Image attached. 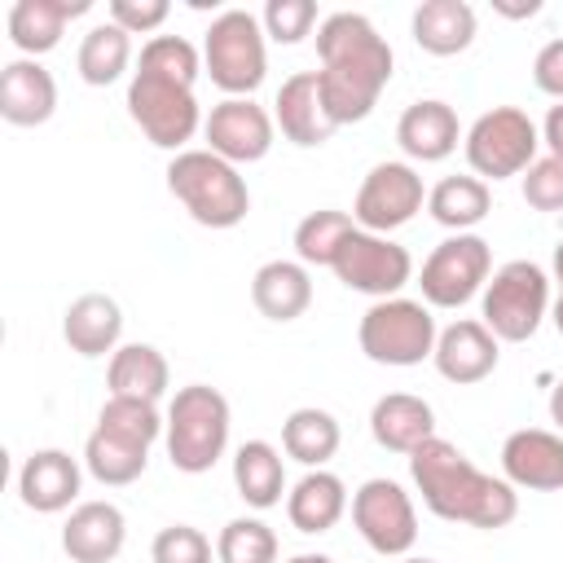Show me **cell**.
<instances>
[{
	"label": "cell",
	"mask_w": 563,
	"mask_h": 563,
	"mask_svg": "<svg viewBox=\"0 0 563 563\" xmlns=\"http://www.w3.org/2000/svg\"><path fill=\"white\" fill-rule=\"evenodd\" d=\"M523 202L532 211H563V158L545 154L523 172Z\"/></svg>",
	"instance_id": "obj_39"
},
{
	"label": "cell",
	"mask_w": 563,
	"mask_h": 563,
	"mask_svg": "<svg viewBox=\"0 0 563 563\" xmlns=\"http://www.w3.org/2000/svg\"><path fill=\"white\" fill-rule=\"evenodd\" d=\"M290 563H334V559L330 554H295Z\"/></svg>",
	"instance_id": "obj_47"
},
{
	"label": "cell",
	"mask_w": 563,
	"mask_h": 563,
	"mask_svg": "<svg viewBox=\"0 0 563 563\" xmlns=\"http://www.w3.org/2000/svg\"><path fill=\"white\" fill-rule=\"evenodd\" d=\"M202 75V53L185 35H150L141 44V62L128 84V114L158 150H185L194 132L207 123L194 97Z\"/></svg>",
	"instance_id": "obj_1"
},
{
	"label": "cell",
	"mask_w": 563,
	"mask_h": 563,
	"mask_svg": "<svg viewBox=\"0 0 563 563\" xmlns=\"http://www.w3.org/2000/svg\"><path fill=\"white\" fill-rule=\"evenodd\" d=\"M150 563H211V541L194 523H167L150 541Z\"/></svg>",
	"instance_id": "obj_37"
},
{
	"label": "cell",
	"mask_w": 563,
	"mask_h": 563,
	"mask_svg": "<svg viewBox=\"0 0 563 563\" xmlns=\"http://www.w3.org/2000/svg\"><path fill=\"white\" fill-rule=\"evenodd\" d=\"M541 141L550 145L554 158H563V101L550 106V114H545V123H541Z\"/></svg>",
	"instance_id": "obj_42"
},
{
	"label": "cell",
	"mask_w": 563,
	"mask_h": 563,
	"mask_svg": "<svg viewBox=\"0 0 563 563\" xmlns=\"http://www.w3.org/2000/svg\"><path fill=\"white\" fill-rule=\"evenodd\" d=\"M352 523L361 541L383 559H405L418 541V510L413 497L396 479H365L352 493Z\"/></svg>",
	"instance_id": "obj_12"
},
{
	"label": "cell",
	"mask_w": 563,
	"mask_h": 563,
	"mask_svg": "<svg viewBox=\"0 0 563 563\" xmlns=\"http://www.w3.org/2000/svg\"><path fill=\"white\" fill-rule=\"evenodd\" d=\"M497 356H501V352H497V334H493L484 321H471V317L444 325L440 339H435V352H431L440 378H449V383H457V387L484 383V378L497 369Z\"/></svg>",
	"instance_id": "obj_18"
},
{
	"label": "cell",
	"mask_w": 563,
	"mask_h": 563,
	"mask_svg": "<svg viewBox=\"0 0 563 563\" xmlns=\"http://www.w3.org/2000/svg\"><path fill=\"white\" fill-rule=\"evenodd\" d=\"M330 273L356 290V295H369V299H396L409 282H413V260L400 242L383 238V233H365V229H352L330 264Z\"/></svg>",
	"instance_id": "obj_11"
},
{
	"label": "cell",
	"mask_w": 563,
	"mask_h": 563,
	"mask_svg": "<svg viewBox=\"0 0 563 563\" xmlns=\"http://www.w3.org/2000/svg\"><path fill=\"white\" fill-rule=\"evenodd\" d=\"M532 84H537L545 97L563 101V35L537 48V57H532Z\"/></svg>",
	"instance_id": "obj_41"
},
{
	"label": "cell",
	"mask_w": 563,
	"mask_h": 563,
	"mask_svg": "<svg viewBox=\"0 0 563 563\" xmlns=\"http://www.w3.org/2000/svg\"><path fill=\"white\" fill-rule=\"evenodd\" d=\"M202 136H207V150L211 154H220L224 163L242 167V163H260L273 150L277 123H273V114L260 101H251V97H224L220 106H211V114L202 123Z\"/></svg>",
	"instance_id": "obj_14"
},
{
	"label": "cell",
	"mask_w": 563,
	"mask_h": 563,
	"mask_svg": "<svg viewBox=\"0 0 563 563\" xmlns=\"http://www.w3.org/2000/svg\"><path fill=\"white\" fill-rule=\"evenodd\" d=\"M550 422L559 427V435H563V378L554 383V391H550Z\"/></svg>",
	"instance_id": "obj_44"
},
{
	"label": "cell",
	"mask_w": 563,
	"mask_h": 563,
	"mask_svg": "<svg viewBox=\"0 0 563 563\" xmlns=\"http://www.w3.org/2000/svg\"><path fill=\"white\" fill-rule=\"evenodd\" d=\"M413 44L431 57H457L475 40V9L466 0H422L413 9Z\"/></svg>",
	"instance_id": "obj_26"
},
{
	"label": "cell",
	"mask_w": 563,
	"mask_h": 563,
	"mask_svg": "<svg viewBox=\"0 0 563 563\" xmlns=\"http://www.w3.org/2000/svg\"><path fill=\"white\" fill-rule=\"evenodd\" d=\"M554 282H559V290H563V242L554 246Z\"/></svg>",
	"instance_id": "obj_46"
},
{
	"label": "cell",
	"mask_w": 563,
	"mask_h": 563,
	"mask_svg": "<svg viewBox=\"0 0 563 563\" xmlns=\"http://www.w3.org/2000/svg\"><path fill=\"white\" fill-rule=\"evenodd\" d=\"M550 321H554V330L563 334V290H559V299L550 303Z\"/></svg>",
	"instance_id": "obj_45"
},
{
	"label": "cell",
	"mask_w": 563,
	"mask_h": 563,
	"mask_svg": "<svg viewBox=\"0 0 563 563\" xmlns=\"http://www.w3.org/2000/svg\"><path fill=\"white\" fill-rule=\"evenodd\" d=\"M260 22H264V35L268 40L299 44L312 31V22H317V4L312 0H268L264 13H260Z\"/></svg>",
	"instance_id": "obj_38"
},
{
	"label": "cell",
	"mask_w": 563,
	"mask_h": 563,
	"mask_svg": "<svg viewBox=\"0 0 563 563\" xmlns=\"http://www.w3.org/2000/svg\"><path fill=\"white\" fill-rule=\"evenodd\" d=\"M251 303L260 308V317L286 325L295 317H303L312 308V273L299 260H268L255 268L251 277Z\"/></svg>",
	"instance_id": "obj_23"
},
{
	"label": "cell",
	"mask_w": 563,
	"mask_h": 563,
	"mask_svg": "<svg viewBox=\"0 0 563 563\" xmlns=\"http://www.w3.org/2000/svg\"><path fill=\"white\" fill-rule=\"evenodd\" d=\"M57 110V84L35 57H13L0 70V119L13 128H40Z\"/></svg>",
	"instance_id": "obj_20"
},
{
	"label": "cell",
	"mask_w": 563,
	"mask_h": 563,
	"mask_svg": "<svg viewBox=\"0 0 563 563\" xmlns=\"http://www.w3.org/2000/svg\"><path fill=\"white\" fill-rule=\"evenodd\" d=\"M128 541V519L114 501H79L62 523V550L70 563H114Z\"/></svg>",
	"instance_id": "obj_19"
},
{
	"label": "cell",
	"mask_w": 563,
	"mask_h": 563,
	"mask_svg": "<svg viewBox=\"0 0 563 563\" xmlns=\"http://www.w3.org/2000/svg\"><path fill=\"white\" fill-rule=\"evenodd\" d=\"M347 484L334 475V471H325V466H317V471H308L290 493H286V515H290V523L299 528V532H308V537H317V532H330L343 515H347Z\"/></svg>",
	"instance_id": "obj_28"
},
{
	"label": "cell",
	"mask_w": 563,
	"mask_h": 563,
	"mask_svg": "<svg viewBox=\"0 0 563 563\" xmlns=\"http://www.w3.org/2000/svg\"><path fill=\"white\" fill-rule=\"evenodd\" d=\"M119 334H123V312L110 295L101 290H88L79 299H70V308L62 312V339L70 352L79 356H114L119 352Z\"/></svg>",
	"instance_id": "obj_24"
},
{
	"label": "cell",
	"mask_w": 563,
	"mask_h": 563,
	"mask_svg": "<svg viewBox=\"0 0 563 563\" xmlns=\"http://www.w3.org/2000/svg\"><path fill=\"white\" fill-rule=\"evenodd\" d=\"M493 9L501 18H537L541 13V0H523V4H510V0H493Z\"/></svg>",
	"instance_id": "obj_43"
},
{
	"label": "cell",
	"mask_w": 563,
	"mask_h": 563,
	"mask_svg": "<svg viewBox=\"0 0 563 563\" xmlns=\"http://www.w3.org/2000/svg\"><path fill=\"white\" fill-rule=\"evenodd\" d=\"M550 317V277L532 260L501 264L479 299V321L497 334V343H528Z\"/></svg>",
	"instance_id": "obj_7"
},
{
	"label": "cell",
	"mask_w": 563,
	"mask_h": 563,
	"mask_svg": "<svg viewBox=\"0 0 563 563\" xmlns=\"http://www.w3.org/2000/svg\"><path fill=\"white\" fill-rule=\"evenodd\" d=\"M409 475H413V488L422 493V506L444 523L497 532L519 515L515 484L479 471L453 440L431 435L427 444H418L409 453Z\"/></svg>",
	"instance_id": "obj_3"
},
{
	"label": "cell",
	"mask_w": 563,
	"mask_h": 563,
	"mask_svg": "<svg viewBox=\"0 0 563 563\" xmlns=\"http://www.w3.org/2000/svg\"><path fill=\"white\" fill-rule=\"evenodd\" d=\"M229 427H233V418H229L224 391H216L207 383L180 387L167 405V427H163L172 466L185 475L211 471L229 449Z\"/></svg>",
	"instance_id": "obj_5"
},
{
	"label": "cell",
	"mask_w": 563,
	"mask_h": 563,
	"mask_svg": "<svg viewBox=\"0 0 563 563\" xmlns=\"http://www.w3.org/2000/svg\"><path fill=\"white\" fill-rule=\"evenodd\" d=\"M488 277H493V246L479 233H453L427 255V264L418 273L422 303L427 308H462L488 286Z\"/></svg>",
	"instance_id": "obj_10"
},
{
	"label": "cell",
	"mask_w": 563,
	"mask_h": 563,
	"mask_svg": "<svg viewBox=\"0 0 563 563\" xmlns=\"http://www.w3.org/2000/svg\"><path fill=\"white\" fill-rule=\"evenodd\" d=\"M427 202V189H422V176L413 172V163H374L356 189V202H352V220L356 229L365 233H391L400 224H409Z\"/></svg>",
	"instance_id": "obj_13"
},
{
	"label": "cell",
	"mask_w": 563,
	"mask_h": 563,
	"mask_svg": "<svg viewBox=\"0 0 563 563\" xmlns=\"http://www.w3.org/2000/svg\"><path fill=\"white\" fill-rule=\"evenodd\" d=\"M167 189L202 229H233L251 211L246 176L211 150H180L167 163Z\"/></svg>",
	"instance_id": "obj_4"
},
{
	"label": "cell",
	"mask_w": 563,
	"mask_h": 563,
	"mask_svg": "<svg viewBox=\"0 0 563 563\" xmlns=\"http://www.w3.org/2000/svg\"><path fill=\"white\" fill-rule=\"evenodd\" d=\"M84 466H88V475H92L97 484L123 488V484H132V479L145 475L150 449H136V444L114 440V435H106V431L92 427V435H88V444H84Z\"/></svg>",
	"instance_id": "obj_33"
},
{
	"label": "cell",
	"mask_w": 563,
	"mask_h": 563,
	"mask_svg": "<svg viewBox=\"0 0 563 563\" xmlns=\"http://www.w3.org/2000/svg\"><path fill=\"white\" fill-rule=\"evenodd\" d=\"M339 440H343L339 418L330 409H317V405H303V409H295L282 422V449H286V457L303 462L308 471L325 466L339 453Z\"/></svg>",
	"instance_id": "obj_30"
},
{
	"label": "cell",
	"mask_w": 563,
	"mask_h": 563,
	"mask_svg": "<svg viewBox=\"0 0 563 563\" xmlns=\"http://www.w3.org/2000/svg\"><path fill=\"white\" fill-rule=\"evenodd\" d=\"M501 479L528 493L563 488V435L541 427H519L501 444Z\"/></svg>",
	"instance_id": "obj_15"
},
{
	"label": "cell",
	"mask_w": 563,
	"mask_h": 563,
	"mask_svg": "<svg viewBox=\"0 0 563 563\" xmlns=\"http://www.w3.org/2000/svg\"><path fill=\"white\" fill-rule=\"evenodd\" d=\"M317 57H321L317 84L334 128L369 119L396 66V53L378 35V26L365 13H347V9L330 13L317 26Z\"/></svg>",
	"instance_id": "obj_2"
},
{
	"label": "cell",
	"mask_w": 563,
	"mask_h": 563,
	"mask_svg": "<svg viewBox=\"0 0 563 563\" xmlns=\"http://www.w3.org/2000/svg\"><path fill=\"white\" fill-rule=\"evenodd\" d=\"M369 435L378 440V449L409 457L418 444H427L435 435V413L413 391H387L369 409Z\"/></svg>",
	"instance_id": "obj_22"
},
{
	"label": "cell",
	"mask_w": 563,
	"mask_h": 563,
	"mask_svg": "<svg viewBox=\"0 0 563 563\" xmlns=\"http://www.w3.org/2000/svg\"><path fill=\"white\" fill-rule=\"evenodd\" d=\"M488 207H493V194H488V180H479V176H444L427 194L431 220L453 233H471L488 216Z\"/></svg>",
	"instance_id": "obj_31"
},
{
	"label": "cell",
	"mask_w": 563,
	"mask_h": 563,
	"mask_svg": "<svg viewBox=\"0 0 563 563\" xmlns=\"http://www.w3.org/2000/svg\"><path fill=\"white\" fill-rule=\"evenodd\" d=\"M396 563H435V559H413V554H405V559H396Z\"/></svg>",
	"instance_id": "obj_48"
},
{
	"label": "cell",
	"mask_w": 563,
	"mask_h": 563,
	"mask_svg": "<svg viewBox=\"0 0 563 563\" xmlns=\"http://www.w3.org/2000/svg\"><path fill=\"white\" fill-rule=\"evenodd\" d=\"M356 229V220L347 211H334V207H321V211H308L299 224H295V255L299 264H317V268H330L343 238Z\"/></svg>",
	"instance_id": "obj_34"
},
{
	"label": "cell",
	"mask_w": 563,
	"mask_h": 563,
	"mask_svg": "<svg viewBox=\"0 0 563 563\" xmlns=\"http://www.w3.org/2000/svg\"><path fill=\"white\" fill-rule=\"evenodd\" d=\"M167 0H110V22L123 26L128 35H154L167 22Z\"/></svg>",
	"instance_id": "obj_40"
},
{
	"label": "cell",
	"mask_w": 563,
	"mask_h": 563,
	"mask_svg": "<svg viewBox=\"0 0 563 563\" xmlns=\"http://www.w3.org/2000/svg\"><path fill=\"white\" fill-rule=\"evenodd\" d=\"M79 484H84V471L66 449H35L18 471V497L35 515L75 510Z\"/></svg>",
	"instance_id": "obj_17"
},
{
	"label": "cell",
	"mask_w": 563,
	"mask_h": 563,
	"mask_svg": "<svg viewBox=\"0 0 563 563\" xmlns=\"http://www.w3.org/2000/svg\"><path fill=\"white\" fill-rule=\"evenodd\" d=\"M220 563H277V532L264 519H229L216 537Z\"/></svg>",
	"instance_id": "obj_36"
},
{
	"label": "cell",
	"mask_w": 563,
	"mask_h": 563,
	"mask_svg": "<svg viewBox=\"0 0 563 563\" xmlns=\"http://www.w3.org/2000/svg\"><path fill=\"white\" fill-rule=\"evenodd\" d=\"M273 123L299 150H317L334 136V119L325 114L317 70H295L290 79H282L277 101H273Z\"/></svg>",
	"instance_id": "obj_16"
},
{
	"label": "cell",
	"mask_w": 563,
	"mask_h": 563,
	"mask_svg": "<svg viewBox=\"0 0 563 563\" xmlns=\"http://www.w3.org/2000/svg\"><path fill=\"white\" fill-rule=\"evenodd\" d=\"M106 383H110V396L158 405L172 387V369L154 343H123L106 365Z\"/></svg>",
	"instance_id": "obj_27"
},
{
	"label": "cell",
	"mask_w": 563,
	"mask_h": 563,
	"mask_svg": "<svg viewBox=\"0 0 563 563\" xmlns=\"http://www.w3.org/2000/svg\"><path fill=\"white\" fill-rule=\"evenodd\" d=\"M167 418L158 413V405L150 400H123V396H110L97 413V431L114 435V440H128L136 449H150L158 435H163Z\"/></svg>",
	"instance_id": "obj_35"
},
{
	"label": "cell",
	"mask_w": 563,
	"mask_h": 563,
	"mask_svg": "<svg viewBox=\"0 0 563 563\" xmlns=\"http://www.w3.org/2000/svg\"><path fill=\"white\" fill-rule=\"evenodd\" d=\"M233 484H238V497L255 510H268L282 501L286 493V466H282V453L268 444V440H246L238 453H233Z\"/></svg>",
	"instance_id": "obj_29"
},
{
	"label": "cell",
	"mask_w": 563,
	"mask_h": 563,
	"mask_svg": "<svg viewBox=\"0 0 563 563\" xmlns=\"http://www.w3.org/2000/svg\"><path fill=\"white\" fill-rule=\"evenodd\" d=\"M462 150L479 180H510L537 163L541 128L519 106H493L466 128Z\"/></svg>",
	"instance_id": "obj_9"
},
{
	"label": "cell",
	"mask_w": 563,
	"mask_h": 563,
	"mask_svg": "<svg viewBox=\"0 0 563 563\" xmlns=\"http://www.w3.org/2000/svg\"><path fill=\"white\" fill-rule=\"evenodd\" d=\"M202 70L211 84L229 97H251L264 84L268 48H264V22L251 9H224L211 18L202 40Z\"/></svg>",
	"instance_id": "obj_6"
},
{
	"label": "cell",
	"mask_w": 563,
	"mask_h": 563,
	"mask_svg": "<svg viewBox=\"0 0 563 563\" xmlns=\"http://www.w3.org/2000/svg\"><path fill=\"white\" fill-rule=\"evenodd\" d=\"M88 9H92V0H18L9 9V40L18 53L40 57V53L57 48L66 22Z\"/></svg>",
	"instance_id": "obj_25"
},
{
	"label": "cell",
	"mask_w": 563,
	"mask_h": 563,
	"mask_svg": "<svg viewBox=\"0 0 563 563\" xmlns=\"http://www.w3.org/2000/svg\"><path fill=\"white\" fill-rule=\"evenodd\" d=\"M462 141V128H457V114L449 101H413L405 106V114L396 119V145L413 158V163H440L457 150Z\"/></svg>",
	"instance_id": "obj_21"
},
{
	"label": "cell",
	"mask_w": 563,
	"mask_h": 563,
	"mask_svg": "<svg viewBox=\"0 0 563 563\" xmlns=\"http://www.w3.org/2000/svg\"><path fill=\"white\" fill-rule=\"evenodd\" d=\"M435 317L422 299H374L361 312L356 343L374 365H422L435 352Z\"/></svg>",
	"instance_id": "obj_8"
},
{
	"label": "cell",
	"mask_w": 563,
	"mask_h": 563,
	"mask_svg": "<svg viewBox=\"0 0 563 563\" xmlns=\"http://www.w3.org/2000/svg\"><path fill=\"white\" fill-rule=\"evenodd\" d=\"M75 66H79V79L92 84V88L114 84V79L132 66V35H128L123 26H114V22H97V26L79 40Z\"/></svg>",
	"instance_id": "obj_32"
}]
</instances>
